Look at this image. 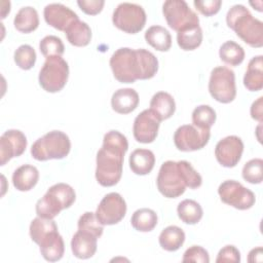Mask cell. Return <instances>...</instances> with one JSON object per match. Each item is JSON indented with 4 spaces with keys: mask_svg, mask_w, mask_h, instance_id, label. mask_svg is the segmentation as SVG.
I'll return each mask as SVG.
<instances>
[{
    "mask_svg": "<svg viewBox=\"0 0 263 263\" xmlns=\"http://www.w3.org/2000/svg\"><path fill=\"white\" fill-rule=\"evenodd\" d=\"M109 64L113 76L121 83L150 79L158 71L157 58L145 48L120 47L113 52Z\"/></svg>",
    "mask_w": 263,
    "mask_h": 263,
    "instance_id": "6da1fadb",
    "label": "cell"
},
{
    "mask_svg": "<svg viewBox=\"0 0 263 263\" xmlns=\"http://www.w3.org/2000/svg\"><path fill=\"white\" fill-rule=\"evenodd\" d=\"M127 149V139L120 132L109 130L104 135L103 145L96 159V179L101 186L111 187L119 182Z\"/></svg>",
    "mask_w": 263,
    "mask_h": 263,
    "instance_id": "7a4b0ae2",
    "label": "cell"
},
{
    "mask_svg": "<svg viewBox=\"0 0 263 263\" xmlns=\"http://www.w3.org/2000/svg\"><path fill=\"white\" fill-rule=\"evenodd\" d=\"M201 176L186 160L164 161L156 179L158 191L167 198H177L185 192L187 187L196 189L201 186Z\"/></svg>",
    "mask_w": 263,
    "mask_h": 263,
    "instance_id": "3957f363",
    "label": "cell"
},
{
    "mask_svg": "<svg viewBox=\"0 0 263 263\" xmlns=\"http://www.w3.org/2000/svg\"><path fill=\"white\" fill-rule=\"evenodd\" d=\"M227 26L251 47L263 46V23L242 4H235L226 14Z\"/></svg>",
    "mask_w": 263,
    "mask_h": 263,
    "instance_id": "277c9868",
    "label": "cell"
},
{
    "mask_svg": "<svg viewBox=\"0 0 263 263\" xmlns=\"http://www.w3.org/2000/svg\"><path fill=\"white\" fill-rule=\"evenodd\" d=\"M76 199L74 189L66 183H57L49 187L46 193L36 203L38 217L53 219L61 211L70 208Z\"/></svg>",
    "mask_w": 263,
    "mask_h": 263,
    "instance_id": "5b68a950",
    "label": "cell"
},
{
    "mask_svg": "<svg viewBox=\"0 0 263 263\" xmlns=\"http://www.w3.org/2000/svg\"><path fill=\"white\" fill-rule=\"evenodd\" d=\"M71 149L69 137L61 130H51L37 139L31 147V155L38 161L62 159Z\"/></svg>",
    "mask_w": 263,
    "mask_h": 263,
    "instance_id": "8992f818",
    "label": "cell"
},
{
    "mask_svg": "<svg viewBox=\"0 0 263 263\" xmlns=\"http://www.w3.org/2000/svg\"><path fill=\"white\" fill-rule=\"evenodd\" d=\"M69 77L68 63L62 57L46 58L39 72V84L47 92H58L64 88Z\"/></svg>",
    "mask_w": 263,
    "mask_h": 263,
    "instance_id": "52a82bcc",
    "label": "cell"
},
{
    "mask_svg": "<svg viewBox=\"0 0 263 263\" xmlns=\"http://www.w3.org/2000/svg\"><path fill=\"white\" fill-rule=\"evenodd\" d=\"M146 18L144 8L139 4L130 2L118 4L112 14L113 25L128 34H136L142 31L145 27Z\"/></svg>",
    "mask_w": 263,
    "mask_h": 263,
    "instance_id": "ba28073f",
    "label": "cell"
},
{
    "mask_svg": "<svg viewBox=\"0 0 263 263\" xmlns=\"http://www.w3.org/2000/svg\"><path fill=\"white\" fill-rule=\"evenodd\" d=\"M209 91L217 102L223 104L232 102L236 97L234 72L224 66L214 68L209 80Z\"/></svg>",
    "mask_w": 263,
    "mask_h": 263,
    "instance_id": "9c48e42d",
    "label": "cell"
},
{
    "mask_svg": "<svg viewBox=\"0 0 263 263\" xmlns=\"http://www.w3.org/2000/svg\"><path fill=\"white\" fill-rule=\"evenodd\" d=\"M162 13L168 27L177 32L199 26L198 15L184 0H166Z\"/></svg>",
    "mask_w": 263,
    "mask_h": 263,
    "instance_id": "30bf717a",
    "label": "cell"
},
{
    "mask_svg": "<svg viewBox=\"0 0 263 263\" xmlns=\"http://www.w3.org/2000/svg\"><path fill=\"white\" fill-rule=\"evenodd\" d=\"M218 194L224 203L237 210H249L256 201L254 192L234 180L222 182L218 188Z\"/></svg>",
    "mask_w": 263,
    "mask_h": 263,
    "instance_id": "8fae6325",
    "label": "cell"
},
{
    "mask_svg": "<svg viewBox=\"0 0 263 263\" xmlns=\"http://www.w3.org/2000/svg\"><path fill=\"white\" fill-rule=\"evenodd\" d=\"M210 137V129L199 128L193 124H184L176 129L174 143L180 151H196L202 149L209 143Z\"/></svg>",
    "mask_w": 263,
    "mask_h": 263,
    "instance_id": "7c38bea8",
    "label": "cell"
},
{
    "mask_svg": "<svg viewBox=\"0 0 263 263\" xmlns=\"http://www.w3.org/2000/svg\"><path fill=\"white\" fill-rule=\"evenodd\" d=\"M126 214V202L117 192L106 194L100 201L96 216L99 222L104 225H114L119 223Z\"/></svg>",
    "mask_w": 263,
    "mask_h": 263,
    "instance_id": "4fadbf2b",
    "label": "cell"
},
{
    "mask_svg": "<svg viewBox=\"0 0 263 263\" xmlns=\"http://www.w3.org/2000/svg\"><path fill=\"white\" fill-rule=\"evenodd\" d=\"M242 152L243 143L237 136H227L215 147L216 159L224 167H234L239 162Z\"/></svg>",
    "mask_w": 263,
    "mask_h": 263,
    "instance_id": "5bb4252c",
    "label": "cell"
},
{
    "mask_svg": "<svg viewBox=\"0 0 263 263\" xmlns=\"http://www.w3.org/2000/svg\"><path fill=\"white\" fill-rule=\"evenodd\" d=\"M160 122L159 118L150 109L143 110L135 118L133 125L134 138L139 143H152L157 137Z\"/></svg>",
    "mask_w": 263,
    "mask_h": 263,
    "instance_id": "9a60e30c",
    "label": "cell"
},
{
    "mask_svg": "<svg viewBox=\"0 0 263 263\" xmlns=\"http://www.w3.org/2000/svg\"><path fill=\"white\" fill-rule=\"evenodd\" d=\"M27 148V138L20 129H8L0 137V165L21 156Z\"/></svg>",
    "mask_w": 263,
    "mask_h": 263,
    "instance_id": "2e32d148",
    "label": "cell"
},
{
    "mask_svg": "<svg viewBox=\"0 0 263 263\" xmlns=\"http://www.w3.org/2000/svg\"><path fill=\"white\" fill-rule=\"evenodd\" d=\"M43 16L45 22L59 31L66 29L76 20H79L76 12L62 3H50L44 7Z\"/></svg>",
    "mask_w": 263,
    "mask_h": 263,
    "instance_id": "e0dca14e",
    "label": "cell"
},
{
    "mask_svg": "<svg viewBox=\"0 0 263 263\" xmlns=\"http://www.w3.org/2000/svg\"><path fill=\"white\" fill-rule=\"evenodd\" d=\"M42 257L49 262H55L63 258L65 252V245L62 235L58 229L47 233L38 242Z\"/></svg>",
    "mask_w": 263,
    "mask_h": 263,
    "instance_id": "ac0fdd59",
    "label": "cell"
},
{
    "mask_svg": "<svg viewBox=\"0 0 263 263\" xmlns=\"http://www.w3.org/2000/svg\"><path fill=\"white\" fill-rule=\"evenodd\" d=\"M98 248V237L91 233L78 230L71 239V250L78 259L91 258Z\"/></svg>",
    "mask_w": 263,
    "mask_h": 263,
    "instance_id": "d6986e66",
    "label": "cell"
},
{
    "mask_svg": "<svg viewBox=\"0 0 263 263\" xmlns=\"http://www.w3.org/2000/svg\"><path fill=\"white\" fill-rule=\"evenodd\" d=\"M139 95L134 88H119L111 98V107L118 114H128L139 105Z\"/></svg>",
    "mask_w": 263,
    "mask_h": 263,
    "instance_id": "ffe728a7",
    "label": "cell"
},
{
    "mask_svg": "<svg viewBox=\"0 0 263 263\" xmlns=\"http://www.w3.org/2000/svg\"><path fill=\"white\" fill-rule=\"evenodd\" d=\"M39 172L32 164H23L12 174V184L18 191H29L37 184Z\"/></svg>",
    "mask_w": 263,
    "mask_h": 263,
    "instance_id": "44dd1931",
    "label": "cell"
},
{
    "mask_svg": "<svg viewBox=\"0 0 263 263\" xmlns=\"http://www.w3.org/2000/svg\"><path fill=\"white\" fill-rule=\"evenodd\" d=\"M160 121L171 118L176 111V103L172 95L166 91H158L153 95L149 108Z\"/></svg>",
    "mask_w": 263,
    "mask_h": 263,
    "instance_id": "7402d4cb",
    "label": "cell"
},
{
    "mask_svg": "<svg viewBox=\"0 0 263 263\" xmlns=\"http://www.w3.org/2000/svg\"><path fill=\"white\" fill-rule=\"evenodd\" d=\"M129 167L133 173L140 176L148 175L154 167L155 156L149 149H136L129 155Z\"/></svg>",
    "mask_w": 263,
    "mask_h": 263,
    "instance_id": "603a6c76",
    "label": "cell"
},
{
    "mask_svg": "<svg viewBox=\"0 0 263 263\" xmlns=\"http://www.w3.org/2000/svg\"><path fill=\"white\" fill-rule=\"evenodd\" d=\"M262 55L252 58L243 76V85L250 91H258L263 87V61Z\"/></svg>",
    "mask_w": 263,
    "mask_h": 263,
    "instance_id": "cb8c5ba5",
    "label": "cell"
},
{
    "mask_svg": "<svg viewBox=\"0 0 263 263\" xmlns=\"http://www.w3.org/2000/svg\"><path fill=\"white\" fill-rule=\"evenodd\" d=\"M65 34L69 43L77 47L86 46L91 40V30L89 26L80 20L74 21L66 29Z\"/></svg>",
    "mask_w": 263,
    "mask_h": 263,
    "instance_id": "d4e9b609",
    "label": "cell"
},
{
    "mask_svg": "<svg viewBox=\"0 0 263 263\" xmlns=\"http://www.w3.org/2000/svg\"><path fill=\"white\" fill-rule=\"evenodd\" d=\"M14 28L21 33H31L39 26V16L37 10L32 6L20 8L13 20Z\"/></svg>",
    "mask_w": 263,
    "mask_h": 263,
    "instance_id": "484cf974",
    "label": "cell"
},
{
    "mask_svg": "<svg viewBox=\"0 0 263 263\" xmlns=\"http://www.w3.org/2000/svg\"><path fill=\"white\" fill-rule=\"evenodd\" d=\"M158 241L163 250L175 252L183 246L185 241V232L182 228L176 225L167 226L160 232Z\"/></svg>",
    "mask_w": 263,
    "mask_h": 263,
    "instance_id": "4316f807",
    "label": "cell"
},
{
    "mask_svg": "<svg viewBox=\"0 0 263 263\" xmlns=\"http://www.w3.org/2000/svg\"><path fill=\"white\" fill-rule=\"evenodd\" d=\"M146 42L158 51H167L172 46V36L170 32L158 25L151 26L145 32Z\"/></svg>",
    "mask_w": 263,
    "mask_h": 263,
    "instance_id": "83f0119b",
    "label": "cell"
},
{
    "mask_svg": "<svg viewBox=\"0 0 263 263\" xmlns=\"http://www.w3.org/2000/svg\"><path fill=\"white\" fill-rule=\"evenodd\" d=\"M157 214L148 208H142L134 212L130 218L132 226L140 232L152 231L157 225Z\"/></svg>",
    "mask_w": 263,
    "mask_h": 263,
    "instance_id": "f1b7e54d",
    "label": "cell"
},
{
    "mask_svg": "<svg viewBox=\"0 0 263 263\" xmlns=\"http://www.w3.org/2000/svg\"><path fill=\"white\" fill-rule=\"evenodd\" d=\"M179 219L185 224L194 225L197 224L203 215L201 205L193 199L182 200L177 208Z\"/></svg>",
    "mask_w": 263,
    "mask_h": 263,
    "instance_id": "f546056e",
    "label": "cell"
},
{
    "mask_svg": "<svg viewBox=\"0 0 263 263\" xmlns=\"http://www.w3.org/2000/svg\"><path fill=\"white\" fill-rule=\"evenodd\" d=\"M219 57L226 65L236 67L243 62L245 50L238 43L228 40L220 46Z\"/></svg>",
    "mask_w": 263,
    "mask_h": 263,
    "instance_id": "4dcf8cb0",
    "label": "cell"
},
{
    "mask_svg": "<svg viewBox=\"0 0 263 263\" xmlns=\"http://www.w3.org/2000/svg\"><path fill=\"white\" fill-rule=\"evenodd\" d=\"M202 42L200 26L188 28L177 32V43L183 50H194Z\"/></svg>",
    "mask_w": 263,
    "mask_h": 263,
    "instance_id": "1f68e13d",
    "label": "cell"
},
{
    "mask_svg": "<svg viewBox=\"0 0 263 263\" xmlns=\"http://www.w3.org/2000/svg\"><path fill=\"white\" fill-rule=\"evenodd\" d=\"M216 111L209 105H199L192 112V124L204 129H210L216 121Z\"/></svg>",
    "mask_w": 263,
    "mask_h": 263,
    "instance_id": "d6a6232c",
    "label": "cell"
},
{
    "mask_svg": "<svg viewBox=\"0 0 263 263\" xmlns=\"http://www.w3.org/2000/svg\"><path fill=\"white\" fill-rule=\"evenodd\" d=\"M58 229V226L53 219H46L37 217L32 220L30 224V236L35 243H38L40 239L52 230Z\"/></svg>",
    "mask_w": 263,
    "mask_h": 263,
    "instance_id": "836d02e7",
    "label": "cell"
},
{
    "mask_svg": "<svg viewBox=\"0 0 263 263\" xmlns=\"http://www.w3.org/2000/svg\"><path fill=\"white\" fill-rule=\"evenodd\" d=\"M36 51L29 44L18 46L13 54V60L16 66L23 70H30L36 63Z\"/></svg>",
    "mask_w": 263,
    "mask_h": 263,
    "instance_id": "e575fe53",
    "label": "cell"
},
{
    "mask_svg": "<svg viewBox=\"0 0 263 263\" xmlns=\"http://www.w3.org/2000/svg\"><path fill=\"white\" fill-rule=\"evenodd\" d=\"M40 52L43 57H62L65 51V46L62 39L54 35H48L41 39L39 43Z\"/></svg>",
    "mask_w": 263,
    "mask_h": 263,
    "instance_id": "d590c367",
    "label": "cell"
},
{
    "mask_svg": "<svg viewBox=\"0 0 263 263\" xmlns=\"http://www.w3.org/2000/svg\"><path fill=\"white\" fill-rule=\"evenodd\" d=\"M263 160L261 158H253L249 160L242 167V178L251 184H260L263 179Z\"/></svg>",
    "mask_w": 263,
    "mask_h": 263,
    "instance_id": "8d00e7d4",
    "label": "cell"
},
{
    "mask_svg": "<svg viewBox=\"0 0 263 263\" xmlns=\"http://www.w3.org/2000/svg\"><path fill=\"white\" fill-rule=\"evenodd\" d=\"M78 230L85 231L88 233H91L96 235L98 238H100L103 234L104 227L97 219L96 213L92 212H85L82 214L78 220Z\"/></svg>",
    "mask_w": 263,
    "mask_h": 263,
    "instance_id": "74e56055",
    "label": "cell"
},
{
    "mask_svg": "<svg viewBox=\"0 0 263 263\" xmlns=\"http://www.w3.org/2000/svg\"><path fill=\"white\" fill-rule=\"evenodd\" d=\"M183 262H199L209 263L210 256L205 249L200 246H191L188 248L183 255Z\"/></svg>",
    "mask_w": 263,
    "mask_h": 263,
    "instance_id": "f35d334b",
    "label": "cell"
},
{
    "mask_svg": "<svg viewBox=\"0 0 263 263\" xmlns=\"http://www.w3.org/2000/svg\"><path fill=\"white\" fill-rule=\"evenodd\" d=\"M195 8L203 15L211 16L216 14L222 5L221 0H194Z\"/></svg>",
    "mask_w": 263,
    "mask_h": 263,
    "instance_id": "ab89813d",
    "label": "cell"
},
{
    "mask_svg": "<svg viewBox=\"0 0 263 263\" xmlns=\"http://www.w3.org/2000/svg\"><path fill=\"white\" fill-rule=\"evenodd\" d=\"M216 262L217 263H221V262L239 263L240 262V253L235 246L227 245L219 251Z\"/></svg>",
    "mask_w": 263,
    "mask_h": 263,
    "instance_id": "60d3db41",
    "label": "cell"
},
{
    "mask_svg": "<svg viewBox=\"0 0 263 263\" xmlns=\"http://www.w3.org/2000/svg\"><path fill=\"white\" fill-rule=\"evenodd\" d=\"M78 6L80 9L89 15H96L100 13L104 7V0H78Z\"/></svg>",
    "mask_w": 263,
    "mask_h": 263,
    "instance_id": "b9f144b4",
    "label": "cell"
},
{
    "mask_svg": "<svg viewBox=\"0 0 263 263\" xmlns=\"http://www.w3.org/2000/svg\"><path fill=\"white\" fill-rule=\"evenodd\" d=\"M251 117L260 123L263 119V97H259L255 102H253L251 109Z\"/></svg>",
    "mask_w": 263,
    "mask_h": 263,
    "instance_id": "7bdbcfd3",
    "label": "cell"
},
{
    "mask_svg": "<svg viewBox=\"0 0 263 263\" xmlns=\"http://www.w3.org/2000/svg\"><path fill=\"white\" fill-rule=\"evenodd\" d=\"M262 255H263L262 254V247H258L256 249H253L249 253L248 261L249 262H261L263 260Z\"/></svg>",
    "mask_w": 263,
    "mask_h": 263,
    "instance_id": "ee69618b",
    "label": "cell"
}]
</instances>
